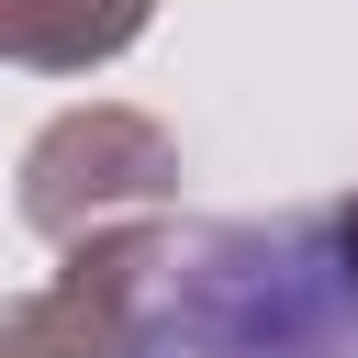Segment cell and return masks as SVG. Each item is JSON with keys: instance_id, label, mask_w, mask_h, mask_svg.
I'll return each instance as SVG.
<instances>
[{"instance_id": "1", "label": "cell", "mask_w": 358, "mask_h": 358, "mask_svg": "<svg viewBox=\"0 0 358 358\" xmlns=\"http://www.w3.org/2000/svg\"><path fill=\"white\" fill-rule=\"evenodd\" d=\"M101 358H358V213L145 224L78 246Z\"/></svg>"}, {"instance_id": "2", "label": "cell", "mask_w": 358, "mask_h": 358, "mask_svg": "<svg viewBox=\"0 0 358 358\" xmlns=\"http://www.w3.org/2000/svg\"><path fill=\"white\" fill-rule=\"evenodd\" d=\"M168 179H179V157H168L157 123H134V112H67V123L34 145L22 213H34L45 235H78V213H101V201H145V190H168Z\"/></svg>"}, {"instance_id": "3", "label": "cell", "mask_w": 358, "mask_h": 358, "mask_svg": "<svg viewBox=\"0 0 358 358\" xmlns=\"http://www.w3.org/2000/svg\"><path fill=\"white\" fill-rule=\"evenodd\" d=\"M145 0H11V56L22 67H90L112 45H134Z\"/></svg>"}]
</instances>
